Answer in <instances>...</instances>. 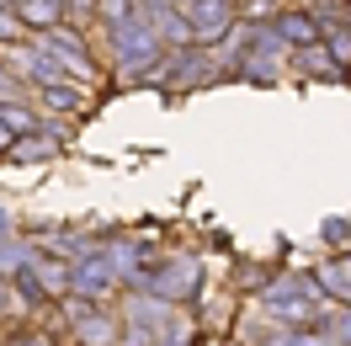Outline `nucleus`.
I'll return each instance as SVG.
<instances>
[{"label": "nucleus", "instance_id": "f257e3e1", "mask_svg": "<svg viewBox=\"0 0 351 346\" xmlns=\"http://www.w3.org/2000/svg\"><path fill=\"white\" fill-rule=\"evenodd\" d=\"M154 43H160V38H154L138 16H133V22H117V54H123V69H144L154 59Z\"/></svg>", "mask_w": 351, "mask_h": 346}, {"label": "nucleus", "instance_id": "1a4fd4ad", "mask_svg": "<svg viewBox=\"0 0 351 346\" xmlns=\"http://www.w3.org/2000/svg\"><path fill=\"white\" fill-rule=\"evenodd\" d=\"M75 282H80V288H107L112 266H80V277H75Z\"/></svg>", "mask_w": 351, "mask_h": 346}, {"label": "nucleus", "instance_id": "20e7f679", "mask_svg": "<svg viewBox=\"0 0 351 346\" xmlns=\"http://www.w3.org/2000/svg\"><path fill=\"white\" fill-rule=\"evenodd\" d=\"M22 22L27 27H53L59 22V0H22Z\"/></svg>", "mask_w": 351, "mask_h": 346}, {"label": "nucleus", "instance_id": "39448f33", "mask_svg": "<svg viewBox=\"0 0 351 346\" xmlns=\"http://www.w3.org/2000/svg\"><path fill=\"white\" fill-rule=\"evenodd\" d=\"M277 32H282V38H293V43H304V48H314V38H319L308 16H282V22H277Z\"/></svg>", "mask_w": 351, "mask_h": 346}, {"label": "nucleus", "instance_id": "423d86ee", "mask_svg": "<svg viewBox=\"0 0 351 346\" xmlns=\"http://www.w3.org/2000/svg\"><path fill=\"white\" fill-rule=\"evenodd\" d=\"M192 282H197V266H192V261H181V272H176V266H171V272L160 277V288H171V293H176V288H181V293H186Z\"/></svg>", "mask_w": 351, "mask_h": 346}, {"label": "nucleus", "instance_id": "9d476101", "mask_svg": "<svg viewBox=\"0 0 351 346\" xmlns=\"http://www.w3.org/2000/svg\"><path fill=\"white\" fill-rule=\"evenodd\" d=\"M11 27H16V22H11V16H5V11H0V38H11Z\"/></svg>", "mask_w": 351, "mask_h": 346}, {"label": "nucleus", "instance_id": "0eeeda50", "mask_svg": "<svg viewBox=\"0 0 351 346\" xmlns=\"http://www.w3.org/2000/svg\"><path fill=\"white\" fill-rule=\"evenodd\" d=\"M0 117H5L16 133H32V128H38V117H32L27 107H5V102H0Z\"/></svg>", "mask_w": 351, "mask_h": 346}, {"label": "nucleus", "instance_id": "6e6552de", "mask_svg": "<svg viewBox=\"0 0 351 346\" xmlns=\"http://www.w3.org/2000/svg\"><path fill=\"white\" fill-rule=\"evenodd\" d=\"M16 160H38V154H53V139H27V144H16Z\"/></svg>", "mask_w": 351, "mask_h": 346}, {"label": "nucleus", "instance_id": "f03ea898", "mask_svg": "<svg viewBox=\"0 0 351 346\" xmlns=\"http://www.w3.org/2000/svg\"><path fill=\"white\" fill-rule=\"evenodd\" d=\"M271 309L277 314H287V320H314V309H319V299H314V282H282V288H271Z\"/></svg>", "mask_w": 351, "mask_h": 346}, {"label": "nucleus", "instance_id": "7ed1b4c3", "mask_svg": "<svg viewBox=\"0 0 351 346\" xmlns=\"http://www.w3.org/2000/svg\"><path fill=\"white\" fill-rule=\"evenodd\" d=\"M192 27L197 38H213L229 27V0H192Z\"/></svg>", "mask_w": 351, "mask_h": 346}]
</instances>
